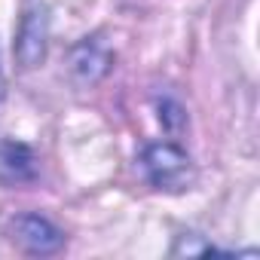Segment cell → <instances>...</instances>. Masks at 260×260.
Returning a JSON list of instances; mask_svg holds the SVG:
<instances>
[{
  "mask_svg": "<svg viewBox=\"0 0 260 260\" xmlns=\"http://www.w3.org/2000/svg\"><path fill=\"white\" fill-rule=\"evenodd\" d=\"M16 239L34 254H49L61 245V233L37 214H25L16 220Z\"/></svg>",
  "mask_w": 260,
  "mask_h": 260,
  "instance_id": "7a4b0ae2",
  "label": "cell"
},
{
  "mask_svg": "<svg viewBox=\"0 0 260 260\" xmlns=\"http://www.w3.org/2000/svg\"><path fill=\"white\" fill-rule=\"evenodd\" d=\"M144 166H147L150 181L162 190H184L190 184V159L184 150H178L172 144L150 147L144 153Z\"/></svg>",
  "mask_w": 260,
  "mask_h": 260,
  "instance_id": "6da1fadb",
  "label": "cell"
}]
</instances>
